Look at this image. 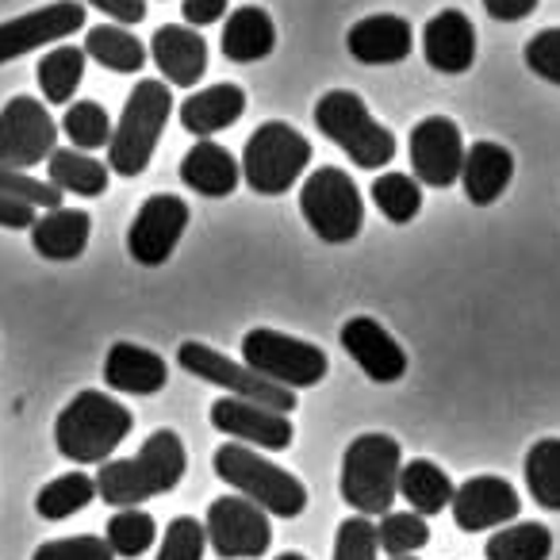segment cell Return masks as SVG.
Here are the masks:
<instances>
[{
	"mask_svg": "<svg viewBox=\"0 0 560 560\" xmlns=\"http://www.w3.org/2000/svg\"><path fill=\"white\" fill-rule=\"evenodd\" d=\"M185 442L173 430H154L135 457L104 460L101 472L93 476L96 499L119 506V511H131V506L177 488L180 476H185Z\"/></svg>",
	"mask_w": 560,
	"mask_h": 560,
	"instance_id": "1",
	"label": "cell"
},
{
	"mask_svg": "<svg viewBox=\"0 0 560 560\" xmlns=\"http://www.w3.org/2000/svg\"><path fill=\"white\" fill-rule=\"evenodd\" d=\"M135 415L104 392H78L55 422V445L73 465H104L131 434Z\"/></svg>",
	"mask_w": 560,
	"mask_h": 560,
	"instance_id": "2",
	"label": "cell"
},
{
	"mask_svg": "<svg viewBox=\"0 0 560 560\" xmlns=\"http://www.w3.org/2000/svg\"><path fill=\"white\" fill-rule=\"evenodd\" d=\"M399 468H404V450L392 434H361L342 453V476L338 491L361 514H392V503L399 495Z\"/></svg>",
	"mask_w": 560,
	"mask_h": 560,
	"instance_id": "3",
	"label": "cell"
},
{
	"mask_svg": "<svg viewBox=\"0 0 560 560\" xmlns=\"http://www.w3.org/2000/svg\"><path fill=\"white\" fill-rule=\"evenodd\" d=\"M173 112V93L165 81H139L127 96L124 112H119V124L112 127L108 142V173L119 177H139L147 173L150 158L158 150L165 124H170Z\"/></svg>",
	"mask_w": 560,
	"mask_h": 560,
	"instance_id": "4",
	"label": "cell"
},
{
	"mask_svg": "<svg viewBox=\"0 0 560 560\" xmlns=\"http://www.w3.org/2000/svg\"><path fill=\"white\" fill-rule=\"evenodd\" d=\"M215 476L234 488L242 499H249L254 506H261L265 514L277 518H296L307 506V488L292 472H284L280 465L265 460L257 450L238 442H226L215 450Z\"/></svg>",
	"mask_w": 560,
	"mask_h": 560,
	"instance_id": "5",
	"label": "cell"
},
{
	"mask_svg": "<svg viewBox=\"0 0 560 560\" xmlns=\"http://www.w3.org/2000/svg\"><path fill=\"white\" fill-rule=\"evenodd\" d=\"M315 124L338 150L350 154L358 170H381L396 158V135L384 124H376L369 104L350 89L323 93L319 104H315Z\"/></svg>",
	"mask_w": 560,
	"mask_h": 560,
	"instance_id": "6",
	"label": "cell"
},
{
	"mask_svg": "<svg viewBox=\"0 0 560 560\" xmlns=\"http://www.w3.org/2000/svg\"><path fill=\"white\" fill-rule=\"evenodd\" d=\"M307 165H312V142L280 119L257 127L242 150V177L257 196L289 192Z\"/></svg>",
	"mask_w": 560,
	"mask_h": 560,
	"instance_id": "7",
	"label": "cell"
},
{
	"mask_svg": "<svg viewBox=\"0 0 560 560\" xmlns=\"http://www.w3.org/2000/svg\"><path fill=\"white\" fill-rule=\"evenodd\" d=\"M300 211L304 223L330 246L353 242L365 226V200L358 180L338 165H323L300 188Z\"/></svg>",
	"mask_w": 560,
	"mask_h": 560,
	"instance_id": "8",
	"label": "cell"
},
{
	"mask_svg": "<svg viewBox=\"0 0 560 560\" xmlns=\"http://www.w3.org/2000/svg\"><path fill=\"white\" fill-rule=\"evenodd\" d=\"M242 365L249 373L265 376L269 384L296 392V388H315L327 376L330 361L315 342L280 335V330L269 327H254L242 338Z\"/></svg>",
	"mask_w": 560,
	"mask_h": 560,
	"instance_id": "9",
	"label": "cell"
},
{
	"mask_svg": "<svg viewBox=\"0 0 560 560\" xmlns=\"http://www.w3.org/2000/svg\"><path fill=\"white\" fill-rule=\"evenodd\" d=\"M58 150V124L35 96H12L0 112V170L27 173Z\"/></svg>",
	"mask_w": 560,
	"mask_h": 560,
	"instance_id": "10",
	"label": "cell"
},
{
	"mask_svg": "<svg viewBox=\"0 0 560 560\" xmlns=\"http://www.w3.org/2000/svg\"><path fill=\"white\" fill-rule=\"evenodd\" d=\"M177 361L185 373L200 376V381L215 384L223 392H234V399H246V404H257V407H269V411H280V415H292L296 411V396L289 388H280V384H269L265 376L249 373L246 365L231 361L226 353L211 350L203 342H185L177 350Z\"/></svg>",
	"mask_w": 560,
	"mask_h": 560,
	"instance_id": "11",
	"label": "cell"
},
{
	"mask_svg": "<svg viewBox=\"0 0 560 560\" xmlns=\"http://www.w3.org/2000/svg\"><path fill=\"white\" fill-rule=\"evenodd\" d=\"M203 534H208V545L223 560L265 557L272 545L269 514L242 495L215 499V503L208 506V518H203Z\"/></svg>",
	"mask_w": 560,
	"mask_h": 560,
	"instance_id": "12",
	"label": "cell"
},
{
	"mask_svg": "<svg viewBox=\"0 0 560 560\" xmlns=\"http://www.w3.org/2000/svg\"><path fill=\"white\" fill-rule=\"evenodd\" d=\"M188 219L192 215H188V203L180 200V196H173V192L150 196L139 208V215H135L131 231H127V249H131V257L139 265H147V269L165 265L173 257V249H177Z\"/></svg>",
	"mask_w": 560,
	"mask_h": 560,
	"instance_id": "13",
	"label": "cell"
},
{
	"mask_svg": "<svg viewBox=\"0 0 560 560\" xmlns=\"http://www.w3.org/2000/svg\"><path fill=\"white\" fill-rule=\"evenodd\" d=\"M85 27V4L81 0H55L47 9H35L27 16L0 24V66L12 58H24L50 43H62Z\"/></svg>",
	"mask_w": 560,
	"mask_h": 560,
	"instance_id": "14",
	"label": "cell"
},
{
	"mask_svg": "<svg viewBox=\"0 0 560 560\" xmlns=\"http://www.w3.org/2000/svg\"><path fill=\"white\" fill-rule=\"evenodd\" d=\"M465 139L460 127L450 116H427L415 124L411 131V170L422 185L430 188H450L460 180V165H465Z\"/></svg>",
	"mask_w": 560,
	"mask_h": 560,
	"instance_id": "15",
	"label": "cell"
},
{
	"mask_svg": "<svg viewBox=\"0 0 560 560\" xmlns=\"http://www.w3.org/2000/svg\"><path fill=\"white\" fill-rule=\"evenodd\" d=\"M211 427L219 434H231L238 445H249V450L257 445L265 453L289 450L292 438H296L289 415L246 404V399H234V396H223L219 404H211Z\"/></svg>",
	"mask_w": 560,
	"mask_h": 560,
	"instance_id": "16",
	"label": "cell"
},
{
	"mask_svg": "<svg viewBox=\"0 0 560 560\" xmlns=\"http://www.w3.org/2000/svg\"><path fill=\"white\" fill-rule=\"evenodd\" d=\"M453 522L465 534H480V529L491 526H506V522L518 518L522 499L503 476H472L465 480L457 491H453Z\"/></svg>",
	"mask_w": 560,
	"mask_h": 560,
	"instance_id": "17",
	"label": "cell"
},
{
	"mask_svg": "<svg viewBox=\"0 0 560 560\" xmlns=\"http://www.w3.org/2000/svg\"><path fill=\"white\" fill-rule=\"evenodd\" d=\"M342 350L365 369L369 381L396 384L407 373V353L388 330L369 315H358L342 327Z\"/></svg>",
	"mask_w": 560,
	"mask_h": 560,
	"instance_id": "18",
	"label": "cell"
},
{
	"mask_svg": "<svg viewBox=\"0 0 560 560\" xmlns=\"http://www.w3.org/2000/svg\"><path fill=\"white\" fill-rule=\"evenodd\" d=\"M422 55H427L430 70L450 73V78L472 70V62H476L472 20L460 9H442L438 16H430L427 27H422Z\"/></svg>",
	"mask_w": 560,
	"mask_h": 560,
	"instance_id": "19",
	"label": "cell"
},
{
	"mask_svg": "<svg viewBox=\"0 0 560 560\" xmlns=\"http://www.w3.org/2000/svg\"><path fill=\"white\" fill-rule=\"evenodd\" d=\"M150 58L162 70V78L180 89H192L208 73V43H203L200 32L185 24L158 27L154 39H150Z\"/></svg>",
	"mask_w": 560,
	"mask_h": 560,
	"instance_id": "20",
	"label": "cell"
},
{
	"mask_svg": "<svg viewBox=\"0 0 560 560\" xmlns=\"http://www.w3.org/2000/svg\"><path fill=\"white\" fill-rule=\"evenodd\" d=\"M346 47L365 66H396L411 55L415 32L407 20L392 16V12H381V16L358 20V24L350 27V35H346Z\"/></svg>",
	"mask_w": 560,
	"mask_h": 560,
	"instance_id": "21",
	"label": "cell"
},
{
	"mask_svg": "<svg viewBox=\"0 0 560 560\" xmlns=\"http://www.w3.org/2000/svg\"><path fill=\"white\" fill-rule=\"evenodd\" d=\"M170 381V369L154 350H142L135 342H116L104 358V384L124 396H154Z\"/></svg>",
	"mask_w": 560,
	"mask_h": 560,
	"instance_id": "22",
	"label": "cell"
},
{
	"mask_svg": "<svg viewBox=\"0 0 560 560\" xmlns=\"http://www.w3.org/2000/svg\"><path fill=\"white\" fill-rule=\"evenodd\" d=\"M180 180L192 188L196 196H208V200H223L238 188L242 165L234 162V154L226 147L211 139H200L185 158H180Z\"/></svg>",
	"mask_w": 560,
	"mask_h": 560,
	"instance_id": "23",
	"label": "cell"
},
{
	"mask_svg": "<svg viewBox=\"0 0 560 560\" xmlns=\"http://www.w3.org/2000/svg\"><path fill=\"white\" fill-rule=\"evenodd\" d=\"M514 177V158L506 147L499 142H472L465 150V165H460V185H465V196L476 203V208H488L499 196L506 192Z\"/></svg>",
	"mask_w": 560,
	"mask_h": 560,
	"instance_id": "24",
	"label": "cell"
},
{
	"mask_svg": "<svg viewBox=\"0 0 560 560\" xmlns=\"http://www.w3.org/2000/svg\"><path fill=\"white\" fill-rule=\"evenodd\" d=\"M93 234V215L81 208H55L43 211L32 226V246L47 261H78Z\"/></svg>",
	"mask_w": 560,
	"mask_h": 560,
	"instance_id": "25",
	"label": "cell"
},
{
	"mask_svg": "<svg viewBox=\"0 0 560 560\" xmlns=\"http://www.w3.org/2000/svg\"><path fill=\"white\" fill-rule=\"evenodd\" d=\"M242 112H246V93H242L238 85H231V81H223V85H208V89H200V93L188 96V101L180 104L177 116L188 135L211 139V135L238 124Z\"/></svg>",
	"mask_w": 560,
	"mask_h": 560,
	"instance_id": "26",
	"label": "cell"
},
{
	"mask_svg": "<svg viewBox=\"0 0 560 560\" xmlns=\"http://www.w3.org/2000/svg\"><path fill=\"white\" fill-rule=\"evenodd\" d=\"M277 47V27H272L269 12L257 9V4H242L226 16L223 27V55L238 66L261 62V58L272 55Z\"/></svg>",
	"mask_w": 560,
	"mask_h": 560,
	"instance_id": "27",
	"label": "cell"
},
{
	"mask_svg": "<svg viewBox=\"0 0 560 560\" xmlns=\"http://www.w3.org/2000/svg\"><path fill=\"white\" fill-rule=\"evenodd\" d=\"M108 165L96 162L93 154H81L73 147H58L55 154L47 158V185L58 188V192H70V196H104L108 192Z\"/></svg>",
	"mask_w": 560,
	"mask_h": 560,
	"instance_id": "28",
	"label": "cell"
},
{
	"mask_svg": "<svg viewBox=\"0 0 560 560\" xmlns=\"http://www.w3.org/2000/svg\"><path fill=\"white\" fill-rule=\"evenodd\" d=\"M453 480L442 472V465L434 460H411V465L399 468V495L411 503V514L430 518V514H442L453 503Z\"/></svg>",
	"mask_w": 560,
	"mask_h": 560,
	"instance_id": "29",
	"label": "cell"
},
{
	"mask_svg": "<svg viewBox=\"0 0 560 560\" xmlns=\"http://www.w3.org/2000/svg\"><path fill=\"white\" fill-rule=\"evenodd\" d=\"M81 50H85V58L101 62L104 70H112V73H139L142 66H147V47L119 24L89 27L85 47Z\"/></svg>",
	"mask_w": 560,
	"mask_h": 560,
	"instance_id": "30",
	"label": "cell"
},
{
	"mask_svg": "<svg viewBox=\"0 0 560 560\" xmlns=\"http://www.w3.org/2000/svg\"><path fill=\"white\" fill-rule=\"evenodd\" d=\"M85 50L81 47H58L50 55H43L39 70V89H43V101L47 104H70L73 93H78L81 78H85Z\"/></svg>",
	"mask_w": 560,
	"mask_h": 560,
	"instance_id": "31",
	"label": "cell"
},
{
	"mask_svg": "<svg viewBox=\"0 0 560 560\" xmlns=\"http://www.w3.org/2000/svg\"><path fill=\"white\" fill-rule=\"evenodd\" d=\"M93 499H96L93 476L66 472V476H58V480H50L47 488L35 495V511H39V518H47V522H62V518H70V514L85 511Z\"/></svg>",
	"mask_w": 560,
	"mask_h": 560,
	"instance_id": "32",
	"label": "cell"
},
{
	"mask_svg": "<svg viewBox=\"0 0 560 560\" xmlns=\"http://www.w3.org/2000/svg\"><path fill=\"white\" fill-rule=\"evenodd\" d=\"M488 560H549L552 557V534L541 522H518V526H503L499 534H491Z\"/></svg>",
	"mask_w": 560,
	"mask_h": 560,
	"instance_id": "33",
	"label": "cell"
},
{
	"mask_svg": "<svg viewBox=\"0 0 560 560\" xmlns=\"http://www.w3.org/2000/svg\"><path fill=\"white\" fill-rule=\"evenodd\" d=\"M526 488L545 511H560V438H541L529 445Z\"/></svg>",
	"mask_w": 560,
	"mask_h": 560,
	"instance_id": "34",
	"label": "cell"
},
{
	"mask_svg": "<svg viewBox=\"0 0 560 560\" xmlns=\"http://www.w3.org/2000/svg\"><path fill=\"white\" fill-rule=\"evenodd\" d=\"M373 203L381 208V215L388 223H411L415 215L422 211V188L415 177L407 173H381L373 180Z\"/></svg>",
	"mask_w": 560,
	"mask_h": 560,
	"instance_id": "35",
	"label": "cell"
},
{
	"mask_svg": "<svg viewBox=\"0 0 560 560\" xmlns=\"http://www.w3.org/2000/svg\"><path fill=\"white\" fill-rule=\"evenodd\" d=\"M62 131L73 142V150L93 154L112 142V116L96 101H73L62 116Z\"/></svg>",
	"mask_w": 560,
	"mask_h": 560,
	"instance_id": "36",
	"label": "cell"
},
{
	"mask_svg": "<svg viewBox=\"0 0 560 560\" xmlns=\"http://www.w3.org/2000/svg\"><path fill=\"white\" fill-rule=\"evenodd\" d=\"M158 537V522L150 518L147 511H139V506H131V511H116L108 522V534H104V541H108L112 557H142V552L154 545Z\"/></svg>",
	"mask_w": 560,
	"mask_h": 560,
	"instance_id": "37",
	"label": "cell"
},
{
	"mask_svg": "<svg viewBox=\"0 0 560 560\" xmlns=\"http://www.w3.org/2000/svg\"><path fill=\"white\" fill-rule=\"evenodd\" d=\"M430 541V526L427 518L411 511H392L384 514V522L376 526V545H381L388 557H411L415 549Z\"/></svg>",
	"mask_w": 560,
	"mask_h": 560,
	"instance_id": "38",
	"label": "cell"
},
{
	"mask_svg": "<svg viewBox=\"0 0 560 560\" xmlns=\"http://www.w3.org/2000/svg\"><path fill=\"white\" fill-rule=\"evenodd\" d=\"M203 545H208V534H203V522L188 518H173L165 526V537L158 545V557L154 560H203Z\"/></svg>",
	"mask_w": 560,
	"mask_h": 560,
	"instance_id": "39",
	"label": "cell"
},
{
	"mask_svg": "<svg viewBox=\"0 0 560 560\" xmlns=\"http://www.w3.org/2000/svg\"><path fill=\"white\" fill-rule=\"evenodd\" d=\"M381 545H376V526L361 514L346 518L338 526V537H335V560H376Z\"/></svg>",
	"mask_w": 560,
	"mask_h": 560,
	"instance_id": "40",
	"label": "cell"
},
{
	"mask_svg": "<svg viewBox=\"0 0 560 560\" xmlns=\"http://www.w3.org/2000/svg\"><path fill=\"white\" fill-rule=\"evenodd\" d=\"M32 560H116L104 537L78 534V537H58V541H43Z\"/></svg>",
	"mask_w": 560,
	"mask_h": 560,
	"instance_id": "41",
	"label": "cell"
},
{
	"mask_svg": "<svg viewBox=\"0 0 560 560\" xmlns=\"http://www.w3.org/2000/svg\"><path fill=\"white\" fill-rule=\"evenodd\" d=\"M522 58H526V66L541 81L560 85V27H545V32H537L534 39L526 43Z\"/></svg>",
	"mask_w": 560,
	"mask_h": 560,
	"instance_id": "42",
	"label": "cell"
},
{
	"mask_svg": "<svg viewBox=\"0 0 560 560\" xmlns=\"http://www.w3.org/2000/svg\"><path fill=\"white\" fill-rule=\"evenodd\" d=\"M0 192L20 196V200H27L32 208H47V211L62 208V192H58V188H50L47 180L27 177V173L0 170Z\"/></svg>",
	"mask_w": 560,
	"mask_h": 560,
	"instance_id": "43",
	"label": "cell"
},
{
	"mask_svg": "<svg viewBox=\"0 0 560 560\" xmlns=\"http://www.w3.org/2000/svg\"><path fill=\"white\" fill-rule=\"evenodd\" d=\"M35 208L20 196L0 192V226H9V231H32L35 226Z\"/></svg>",
	"mask_w": 560,
	"mask_h": 560,
	"instance_id": "44",
	"label": "cell"
},
{
	"mask_svg": "<svg viewBox=\"0 0 560 560\" xmlns=\"http://www.w3.org/2000/svg\"><path fill=\"white\" fill-rule=\"evenodd\" d=\"M180 16H185V27L196 32L226 16V0H180Z\"/></svg>",
	"mask_w": 560,
	"mask_h": 560,
	"instance_id": "45",
	"label": "cell"
},
{
	"mask_svg": "<svg viewBox=\"0 0 560 560\" xmlns=\"http://www.w3.org/2000/svg\"><path fill=\"white\" fill-rule=\"evenodd\" d=\"M81 4H93V9H101L104 16L119 20V27L142 24V20H147V0H81Z\"/></svg>",
	"mask_w": 560,
	"mask_h": 560,
	"instance_id": "46",
	"label": "cell"
},
{
	"mask_svg": "<svg viewBox=\"0 0 560 560\" xmlns=\"http://www.w3.org/2000/svg\"><path fill=\"white\" fill-rule=\"evenodd\" d=\"M480 4L499 24H518V20H526L537 9V0H480Z\"/></svg>",
	"mask_w": 560,
	"mask_h": 560,
	"instance_id": "47",
	"label": "cell"
},
{
	"mask_svg": "<svg viewBox=\"0 0 560 560\" xmlns=\"http://www.w3.org/2000/svg\"><path fill=\"white\" fill-rule=\"evenodd\" d=\"M277 560H307V557H304V552H280Z\"/></svg>",
	"mask_w": 560,
	"mask_h": 560,
	"instance_id": "48",
	"label": "cell"
},
{
	"mask_svg": "<svg viewBox=\"0 0 560 560\" xmlns=\"http://www.w3.org/2000/svg\"><path fill=\"white\" fill-rule=\"evenodd\" d=\"M392 560H419V557H392Z\"/></svg>",
	"mask_w": 560,
	"mask_h": 560,
	"instance_id": "49",
	"label": "cell"
}]
</instances>
